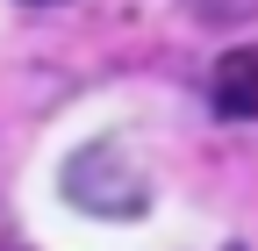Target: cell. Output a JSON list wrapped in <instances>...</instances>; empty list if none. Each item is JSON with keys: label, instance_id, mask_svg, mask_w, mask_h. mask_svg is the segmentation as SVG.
Masks as SVG:
<instances>
[{"label": "cell", "instance_id": "cell-1", "mask_svg": "<svg viewBox=\"0 0 258 251\" xmlns=\"http://www.w3.org/2000/svg\"><path fill=\"white\" fill-rule=\"evenodd\" d=\"M57 186H64V201H72L79 215H101V223H137V215L151 208V172L137 165V151H129L122 137L79 144L72 158H64Z\"/></svg>", "mask_w": 258, "mask_h": 251}, {"label": "cell", "instance_id": "cell-2", "mask_svg": "<svg viewBox=\"0 0 258 251\" xmlns=\"http://www.w3.org/2000/svg\"><path fill=\"white\" fill-rule=\"evenodd\" d=\"M208 101H215L222 122H251V115H258V43H237V50L215 57Z\"/></svg>", "mask_w": 258, "mask_h": 251}]
</instances>
